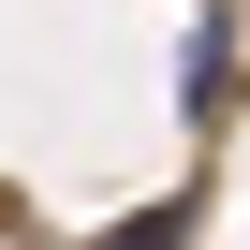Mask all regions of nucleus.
Wrapping results in <instances>:
<instances>
[{"label": "nucleus", "mask_w": 250, "mask_h": 250, "mask_svg": "<svg viewBox=\"0 0 250 250\" xmlns=\"http://www.w3.org/2000/svg\"><path fill=\"white\" fill-rule=\"evenodd\" d=\"M88 250H191V191H162V206H133L118 235H88Z\"/></svg>", "instance_id": "f257e3e1"}, {"label": "nucleus", "mask_w": 250, "mask_h": 250, "mask_svg": "<svg viewBox=\"0 0 250 250\" xmlns=\"http://www.w3.org/2000/svg\"><path fill=\"white\" fill-rule=\"evenodd\" d=\"M221 30H235V15H191V59H177V103H191V118L221 103Z\"/></svg>", "instance_id": "f03ea898"}]
</instances>
